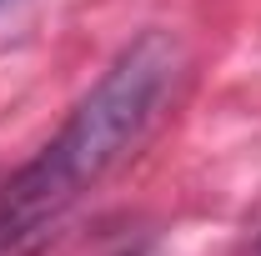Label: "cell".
<instances>
[{
	"mask_svg": "<svg viewBox=\"0 0 261 256\" xmlns=\"http://www.w3.org/2000/svg\"><path fill=\"white\" fill-rule=\"evenodd\" d=\"M181 65V45L166 31H141L116 50L96 86L70 106L61 131L0 181V256L31 251L141 146L176 91Z\"/></svg>",
	"mask_w": 261,
	"mask_h": 256,
	"instance_id": "6da1fadb",
	"label": "cell"
},
{
	"mask_svg": "<svg viewBox=\"0 0 261 256\" xmlns=\"http://www.w3.org/2000/svg\"><path fill=\"white\" fill-rule=\"evenodd\" d=\"M246 256H261V236H256V241H251V251H246Z\"/></svg>",
	"mask_w": 261,
	"mask_h": 256,
	"instance_id": "7a4b0ae2",
	"label": "cell"
},
{
	"mask_svg": "<svg viewBox=\"0 0 261 256\" xmlns=\"http://www.w3.org/2000/svg\"><path fill=\"white\" fill-rule=\"evenodd\" d=\"M121 256H141V251H121Z\"/></svg>",
	"mask_w": 261,
	"mask_h": 256,
	"instance_id": "3957f363",
	"label": "cell"
},
{
	"mask_svg": "<svg viewBox=\"0 0 261 256\" xmlns=\"http://www.w3.org/2000/svg\"><path fill=\"white\" fill-rule=\"evenodd\" d=\"M0 5H5V0H0Z\"/></svg>",
	"mask_w": 261,
	"mask_h": 256,
	"instance_id": "277c9868",
	"label": "cell"
}]
</instances>
